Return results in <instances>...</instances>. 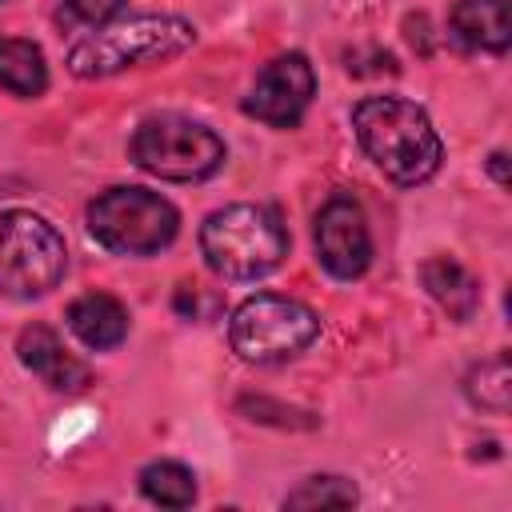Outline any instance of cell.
Wrapping results in <instances>:
<instances>
[{"label":"cell","instance_id":"obj_1","mask_svg":"<svg viewBox=\"0 0 512 512\" xmlns=\"http://www.w3.org/2000/svg\"><path fill=\"white\" fill-rule=\"evenodd\" d=\"M352 132L364 156L404 188H416L440 172V136L428 112L404 96H364L352 108Z\"/></svg>","mask_w":512,"mask_h":512},{"label":"cell","instance_id":"obj_7","mask_svg":"<svg viewBox=\"0 0 512 512\" xmlns=\"http://www.w3.org/2000/svg\"><path fill=\"white\" fill-rule=\"evenodd\" d=\"M132 160L172 184H196L208 180L220 164H224V140L188 116H156L144 120L128 144Z\"/></svg>","mask_w":512,"mask_h":512},{"label":"cell","instance_id":"obj_20","mask_svg":"<svg viewBox=\"0 0 512 512\" xmlns=\"http://www.w3.org/2000/svg\"><path fill=\"white\" fill-rule=\"evenodd\" d=\"M0 4H8V0H0Z\"/></svg>","mask_w":512,"mask_h":512},{"label":"cell","instance_id":"obj_19","mask_svg":"<svg viewBox=\"0 0 512 512\" xmlns=\"http://www.w3.org/2000/svg\"><path fill=\"white\" fill-rule=\"evenodd\" d=\"M488 172H492V180H496L500 188H508V156H504V152H492V156H488Z\"/></svg>","mask_w":512,"mask_h":512},{"label":"cell","instance_id":"obj_13","mask_svg":"<svg viewBox=\"0 0 512 512\" xmlns=\"http://www.w3.org/2000/svg\"><path fill=\"white\" fill-rule=\"evenodd\" d=\"M420 284L428 288V296L452 316V320H472L476 304H480V284L476 276L452 260V256H432L420 264Z\"/></svg>","mask_w":512,"mask_h":512},{"label":"cell","instance_id":"obj_9","mask_svg":"<svg viewBox=\"0 0 512 512\" xmlns=\"http://www.w3.org/2000/svg\"><path fill=\"white\" fill-rule=\"evenodd\" d=\"M312 92H316V72L308 64V56L288 52V56H276L260 72V80L252 84V92L244 100V112L272 128H292L308 112Z\"/></svg>","mask_w":512,"mask_h":512},{"label":"cell","instance_id":"obj_5","mask_svg":"<svg viewBox=\"0 0 512 512\" xmlns=\"http://www.w3.org/2000/svg\"><path fill=\"white\" fill-rule=\"evenodd\" d=\"M88 232L120 256H152L180 232V212L148 188H108L88 204Z\"/></svg>","mask_w":512,"mask_h":512},{"label":"cell","instance_id":"obj_10","mask_svg":"<svg viewBox=\"0 0 512 512\" xmlns=\"http://www.w3.org/2000/svg\"><path fill=\"white\" fill-rule=\"evenodd\" d=\"M16 356H20V364H24L32 376H40V380H44L48 388H56V392H80V388L92 384V368H88L84 360H76V356L60 344V336H56L48 324L24 328L20 340H16Z\"/></svg>","mask_w":512,"mask_h":512},{"label":"cell","instance_id":"obj_17","mask_svg":"<svg viewBox=\"0 0 512 512\" xmlns=\"http://www.w3.org/2000/svg\"><path fill=\"white\" fill-rule=\"evenodd\" d=\"M356 484L344 476H308L300 488L284 496V508H352Z\"/></svg>","mask_w":512,"mask_h":512},{"label":"cell","instance_id":"obj_11","mask_svg":"<svg viewBox=\"0 0 512 512\" xmlns=\"http://www.w3.org/2000/svg\"><path fill=\"white\" fill-rule=\"evenodd\" d=\"M448 32L468 52H508V0H456L448 12Z\"/></svg>","mask_w":512,"mask_h":512},{"label":"cell","instance_id":"obj_4","mask_svg":"<svg viewBox=\"0 0 512 512\" xmlns=\"http://www.w3.org/2000/svg\"><path fill=\"white\" fill-rule=\"evenodd\" d=\"M68 268L64 236L28 208H8L0 216V292L16 300L48 296Z\"/></svg>","mask_w":512,"mask_h":512},{"label":"cell","instance_id":"obj_14","mask_svg":"<svg viewBox=\"0 0 512 512\" xmlns=\"http://www.w3.org/2000/svg\"><path fill=\"white\" fill-rule=\"evenodd\" d=\"M0 88L16 92V96H40L48 88V64L40 44L8 36L0 40Z\"/></svg>","mask_w":512,"mask_h":512},{"label":"cell","instance_id":"obj_15","mask_svg":"<svg viewBox=\"0 0 512 512\" xmlns=\"http://www.w3.org/2000/svg\"><path fill=\"white\" fill-rule=\"evenodd\" d=\"M464 396H468L476 408H484V412H492V416H504V412L512 408L508 352H496V356L472 364L468 376H464Z\"/></svg>","mask_w":512,"mask_h":512},{"label":"cell","instance_id":"obj_18","mask_svg":"<svg viewBox=\"0 0 512 512\" xmlns=\"http://www.w3.org/2000/svg\"><path fill=\"white\" fill-rule=\"evenodd\" d=\"M124 0H64L56 8V20L64 28H104L112 16H120Z\"/></svg>","mask_w":512,"mask_h":512},{"label":"cell","instance_id":"obj_12","mask_svg":"<svg viewBox=\"0 0 512 512\" xmlns=\"http://www.w3.org/2000/svg\"><path fill=\"white\" fill-rule=\"evenodd\" d=\"M68 328L92 352H108L128 336V308L108 292H84L68 304Z\"/></svg>","mask_w":512,"mask_h":512},{"label":"cell","instance_id":"obj_16","mask_svg":"<svg viewBox=\"0 0 512 512\" xmlns=\"http://www.w3.org/2000/svg\"><path fill=\"white\" fill-rule=\"evenodd\" d=\"M140 492L160 508H188L196 500V480L176 460H156L140 472Z\"/></svg>","mask_w":512,"mask_h":512},{"label":"cell","instance_id":"obj_8","mask_svg":"<svg viewBox=\"0 0 512 512\" xmlns=\"http://www.w3.org/2000/svg\"><path fill=\"white\" fill-rule=\"evenodd\" d=\"M316 256L336 280H356L372 264V236L352 196L336 192L316 212Z\"/></svg>","mask_w":512,"mask_h":512},{"label":"cell","instance_id":"obj_6","mask_svg":"<svg viewBox=\"0 0 512 512\" xmlns=\"http://www.w3.org/2000/svg\"><path fill=\"white\" fill-rule=\"evenodd\" d=\"M316 336H320V316L308 304L276 292L248 296L228 324L232 352L248 364H280L288 356H300Z\"/></svg>","mask_w":512,"mask_h":512},{"label":"cell","instance_id":"obj_2","mask_svg":"<svg viewBox=\"0 0 512 512\" xmlns=\"http://www.w3.org/2000/svg\"><path fill=\"white\" fill-rule=\"evenodd\" d=\"M200 252L224 280H260L288 256V228L264 204H228L200 224Z\"/></svg>","mask_w":512,"mask_h":512},{"label":"cell","instance_id":"obj_3","mask_svg":"<svg viewBox=\"0 0 512 512\" xmlns=\"http://www.w3.org/2000/svg\"><path fill=\"white\" fill-rule=\"evenodd\" d=\"M192 44H196V28L184 16H132L124 24H104L100 32L84 36L68 52V72L80 80H96L136 64L176 60Z\"/></svg>","mask_w":512,"mask_h":512}]
</instances>
